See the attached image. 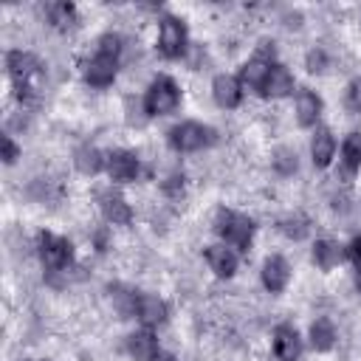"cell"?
I'll use <instances>...</instances> for the list:
<instances>
[{
  "label": "cell",
  "instance_id": "cell-19",
  "mask_svg": "<svg viewBox=\"0 0 361 361\" xmlns=\"http://www.w3.org/2000/svg\"><path fill=\"white\" fill-rule=\"evenodd\" d=\"M209 93H212V102L220 110H237L245 102V87L240 85L237 73H226V71H220V73L212 76Z\"/></svg>",
  "mask_w": 361,
  "mask_h": 361
},
{
  "label": "cell",
  "instance_id": "cell-3",
  "mask_svg": "<svg viewBox=\"0 0 361 361\" xmlns=\"http://www.w3.org/2000/svg\"><path fill=\"white\" fill-rule=\"evenodd\" d=\"M212 231L220 243L231 245L240 257L248 254L254 248V240H257V220L240 209H231V206H220L212 217Z\"/></svg>",
  "mask_w": 361,
  "mask_h": 361
},
{
  "label": "cell",
  "instance_id": "cell-20",
  "mask_svg": "<svg viewBox=\"0 0 361 361\" xmlns=\"http://www.w3.org/2000/svg\"><path fill=\"white\" fill-rule=\"evenodd\" d=\"M310 262L322 274L336 271L341 262H347V243H338V240H330V237L313 240V245H310Z\"/></svg>",
  "mask_w": 361,
  "mask_h": 361
},
{
  "label": "cell",
  "instance_id": "cell-15",
  "mask_svg": "<svg viewBox=\"0 0 361 361\" xmlns=\"http://www.w3.org/2000/svg\"><path fill=\"white\" fill-rule=\"evenodd\" d=\"M307 155H310L313 169H319V172H324V169L333 166V161H336V155H338V138H336L333 127L319 124L316 130H310Z\"/></svg>",
  "mask_w": 361,
  "mask_h": 361
},
{
  "label": "cell",
  "instance_id": "cell-31",
  "mask_svg": "<svg viewBox=\"0 0 361 361\" xmlns=\"http://www.w3.org/2000/svg\"><path fill=\"white\" fill-rule=\"evenodd\" d=\"M20 361H48V358H20Z\"/></svg>",
  "mask_w": 361,
  "mask_h": 361
},
{
  "label": "cell",
  "instance_id": "cell-10",
  "mask_svg": "<svg viewBox=\"0 0 361 361\" xmlns=\"http://www.w3.org/2000/svg\"><path fill=\"white\" fill-rule=\"evenodd\" d=\"M121 353L130 361H172L158 338V330L135 327L121 338Z\"/></svg>",
  "mask_w": 361,
  "mask_h": 361
},
{
  "label": "cell",
  "instance_id": "cell-8",
  "mask_svg": "<svg viewBox=\"0 0 361 361\" xmlns=\"http://www.w3.org/2000/svg\"><path fill=\"white\" fill-rule=\"evenodd\" d=\"M141 172H144V161H141V155L135 149H130V147L107 149V155H104V178L113 186L135 183V180H141Z\"/></svg>",
  "mask_w": 361,
  "mask_h": 361
},
{
  "label": "cell",
  "instance_id": "cell-17",
  "mask_svg": "<svg viewBox=\"0 0 361 361\" xmlns=\"http://www.w3.org/2000/svg\"><path fill=\"white\" fill-rule=\"evenodd\" d=\"M240 259H243V257H240L231 245H226V243H220V240L203 245V262H206V268H209L217 279H234L237 271H240Z\"/></svg>",
  "mask_w": 361,
  "mask_h": 361
},
{
  "label": "cell",
  "instance_id": "cell-2",
  "mask_svg": "<svg viewBox=\"0 0 361 361\" xmlns=\"http://www.w3.org/2000/svg\"><path fill=\"white\" fill-rule=\"evenodd\" d=\"M6 76L14 87V96L20 102H31L42 93L45 62L28 48H8L6 51Z\"/></svg>",
  "mask_w": 361,
  "mask_h": 361
},
{
  "label": "cell",
  "instance_id": "cell-4",
  "mask_svg": "<svg viewBox=\"0 0 361 361\" xmlns=\"http://www.w3.org/2000/svg\"><path fill=\"white\" fill-rule=\"evenodd\" d=\"M183 104V87L172 73H155L141 90V110L147 121L175 116Z\"/></svg>",
  "mask_w": 361,
  "mask_h": 361
},
{
  "label": "cell",
  "instance_id": "cell-30",
  "mask_svg": "<svg viewBox=\"0 0 361 361\" xmlns=\"http://www.w3.org/2000/svg\"><path fill=\"white\" fill-rule=\"evenodd\" d=\"M347 262L353 265L355 279H358V288H361V234H355V237L347 243Z\"/></svg>",
  "mask_w": 361,
  "mask_h": 361
},
{
  "label": "cell",
  "instance_id": "cell-23",
  "mask_svg": "<svg viewBox=\"0 0 361 361\" xmlns=\"http://www.w3.org/2000/svg\"><path fill=\"white\" fill-rule=\"evenodd\" d=\"M338 164L344 166L347 175L361 172V130H350L338 141Z\"/></svg>",
  "mask_w": 361,
  "mask_h": 361
},
{
  "label": "cell",
  "instance_id": "cell-26",
  "mask_svg": "<svg viewBox=\"0 0 361 361\" xmlns=\"http://www.w3.org/2000/svg\"><path fill=\"white\" fill-rule=\"evenodd\" d=\"M276 231H279L282 237L293 240V243H302V240L310 234V220H307L305 214L293 212V214H285V217L276 223Z\"/></svg>",
  "mask_w": 361,
  "mask_h": 361
},
{
  "label": "cell",
  "instance_id": "cell-12",
  "mask_svg": "<svg viewBox=\"0 0 361 361\" xmlns=\"http://www.w3.org/2000/svg\"><path fill=\"white\" fill-rule=\"evenodd\" d=\"M290 279H293V265H290V259H288L282 251L265 254V259H262V265H259V285L265 288V293H271V296L285 293L288 285H290Z\"/></svg>",
  "mask_w": 361,
  "mask_h": 361
},
{
  "label": "cell",
  "instance_id": "cell-18",
  "mask_svg": "<svg viewBox=\"0 0 361 361\" xmlns=\"http://www.w3.org/2000/svg\"><path fill=\"white\" fill-rule=\"evenodd\" d=\"M299 90V82H296V73L285 65V62H274L262 90H259V99L265 102H282V99H293V93Z\"/></svg>",
  "mask_w": 361,
  "mask_h": 361
},
{
  "label": "cell",
  "instance_id": "cell-13",
  "mask_svg": "<svg viewBox=\"0 0 361 361\" xmlns=\"http://www.w3.org/2000/svg\"><path fill=\"white\" fill-rule=\"evenodd\" d=\"M324 116V99L319 90L299 85V90L293 93V121L299 130H316L322 124Z\"/></svg>",
  "mask_w": 361,
  "mask_h": 361
},
{
  "label": "cell",
  "instance_id": "cell-11",
  "mask_svg": "<svg viewBox=\"0 0 361 361\" xmlns=\"http://www.w3.org/2000/svg\"><path fill=\"white\" fill-rule=\"evenodd\" d=\"M307 341L293 322H279L271 330V355L276 361H302Z\"/></svg>",
  "mask_w": 361,
  "mask_h": 361
},
{
  "label": "cell",
  "instance_id": "cell-21",
  "mask_svg": "<svg viewBox=\"0 0 361 361\" xmlns=\"http://www.w3.org/2000/svg\"><path fill=\"white\" fill-rule=\"evenodd\" d=\"M305 341H307V347H310L313 353H330V350L336 347V341H338V327H336V322H333L330 316H316V319H310L307 333H305Z\"/></svg>",
  "mask_w": 361,
  "mask_h": 361
},
{
  "label": "cell",
  "instance_id": "cell-6",
  "mask_svg": "<svg viewBox=\"0 0 361 361\" xmlns=\"http://www.w3.org/2000/svg\"><path fill=\"white\" fill-rule=\"evenodd\" d=\"M34 251L39 265L48 274H68L76 265V245L65 234H56L51 228H39L34 237Z\"/></svg>",
  "mask_w": 361,
  "mask_h": 361
},
{
  "label": "cell",
  "instance_id": "cell-24",
  "mask_svg": "<svg viewBox=\"0 0 361 361\" xmlns=\"http://www.w3.org/2000/svg\"><path fill=\"white\" fill-rule=\"evenodd\" d=\"M45 20H48V25L56 28V31H73V28L79 25V8H76L73 3H65V0L48 3V6H45Z\"/></svg>",
  "mask_w": 361,
  "mask_h": 361
},
{
  "label": "cell",
  "instance_id": "cell-27",
  "mask_svg": "<svg viewBox=\"0 0 361 361\" xmlns=\"http://www.w3.org/2000/svg\"><path fill=\"white\" fill-rule=\"evenodd\" d=\"M341 107H344L350 116H361V73H355V76L344 85Z\"/></svg>",
  "mask_w": 361,
  "mask_h": 361
},
{
  "label": "cell",
  "instance_id": "cell-1",
  "mask_svg": "<svg viewBox=\"0 0 361 361\" xmlns=\"http://www.w3.org/2000/svg\"><path fill=\"white\" fill-rule=\"evenodd\" d=\"M124 56V39L118 31H104L96 37L93 51L82 65V82L93 90H107L116 85Z\"/></svg>",
  "mask_w": 361,
  "mask_h": 361
},
{
  "label": "cell",
  "instance_id": "cell-25",
  "mask_svg": "<svg viewBox=\"0 0 361 361\" xmlns=\"http://www.w3.org/2000/svg\"><path fill=\"white\" fill-rule=\"evenodd\" d=\"M271 169L279 175V178H290L299 172V152L296 147L290 144H279L271 149Z\"/></svg>",
  "mask_w": 361,
  "mask_h": 361
},
{
  "label": "cell",
  "instance_id": "cell-22",
  "mask_svg": "<svg viewBox=\"0 0 361 361\" xmlns=\"http://www.w3.org/2000/svg\"><path fill=\"white\" fill-rule=\"evenodd\" d=\"M104 155L107 149H99L96 144H79L73 149V169L85 178H96V175H104Z\"/></svg>",
  "mask_w": 361,
  "mask_h": 361
},
{
  "label": "cell",
  "instance_id": "cell-5",
  "mask_svg": "<svg viewBox=\"0 0 361 361\" xmlns=\"http://www.w3.org/2000/svg\"><path fill=\"white\" fill-rule=\"evenodd\" d=\"M164 141H166V147H169L175 155H195V152L212 149V147L220 141V133H217L209 121H200V118H180V121H175V124L166 127Z\"/></svg>",
  "mask_w": 361,
  "mask_h": 361
},
{
  "label": "cell",
  "instance_id": "cell-14",
  "mask_svg": "<svg viewBox=\"0 0 361 361\" xmlns=\"http://www.w3.org/2000/svg\"><path fill=\"white\" fill-rule=\"evenodd\" d=\"M274 62H276V56L259 48V51H254V54L237 68V79H240V85L245 87V93L259 96V90H262V85H265V79H268Z\"/></svg>",
  "mask_w": 361,
  "mask_h": 361
},
{
  "label": "cell",
  "instance_id": "cell-28",
  "mask_svg": "<svg viewBox=\"0 0 361 361\" xmlns=\"http://www.w3.org/2000/svg\"><path fill=\"white\" fill-rule=\"evenodd\" d=\"M305 68H307V73H316V76L327 73V68H330V56H327V51H324L322 45H313V48L305 54Z\"/></svg>",
  "mask_w": 361,
  "mask_h": 361
},
{
  "label": "cell",
  "instance_id": "cell-29",
  "mask_svg": "<svg viewBox=\"0 0 361 361\" xmlns=\"http://www.w3.org/2000/svg\"><path fill=\"white\" fill-rule=\"evenodd\" d=\"M0 158H3L6 166H14V164L23 158V144H17L8 130H6L3 138H0Z\"/></svg>",
  "mask_w": 361,
  "mask_h": 361
},
{
  "label": "cell",
  "instance_id": "cell-16",
  "mask_svg": "<svg viewBox=\"0 0 361 361\" xmlns=\"http://www.w3.org/2000/svg\"><path fill=\"white\" fill-rule=\"evenodd\" d=\"M96 206L107 226H130L133 223V206L113 183L96 192Z\"/></svg>",
  "mask_w": 361,
  "mask_h": 361
},
{
  "label": "cell",
  "instance_id": "cell-9",
  "mask_svg": "<svg viewBox=\"0 0 361 361\" xmlns=\"http://www.w3.org/2000/svg\"><path fill=\"white\" fill-rule=\"evenodd\" d=\"M130 319L138 327H149L158 330L169 322V302L152 290H141L133 288V305H130Z\"/></svg>",
  "mask_w": 361,
  "mask_h": 361
},
{
  "label": "cell",
  "instance_id": "cell-7",
  "mask_svg": "<svg viewBox=\"0 0 361 361\" xmlns=\"http://www.w3.org/2000/svg\"><path fill=\"white\" fill-rule=\"evenodd\" d=\"M192 48L189 25L180 14L164 11L158 17V31H155V54L166 62H180Z\"/></svg>",
  "mask_w": 361,
  "mask_h": 361
}]
</instances>
